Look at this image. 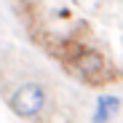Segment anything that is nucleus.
<instances>
[{"mask_svg":"<svg viewBox=\"0 0 123 123\" xmlns=\"http://www.w3.org/2000/svg\"><path fill=\"white\" fill-rule=\"evenodd\" d=\"M64 64L67 70L80 78L83 83H99L105 80L107 72H110V64H107V56L102 54L99 48H91V46H72L70 54H64Z\"/></svg>","mask_w":123,"mask_h":123,"instance_id":"obj_1","label":"nucleus"},{"mask_svg":"<svg viewBox=\"0 0 123 123\" xmlns=\"http://www.w3.org/2000/svg\"><path fill=\"white\" fill-rule=\"evenodd\" d=\"M46 102H48V94H46V88L40 86V83H22L11 94L8 107H11V112L16 118L32 120V118H37L40 112H43Z\"/></svg>","mask_w":123,"mask_h":123,"instance_id":"obj_2","label":"nucleus"},{"mask_svg":"<svg viewBox=\"0 0 123 123\" xmlns=\"http://www.w3.org/2000/svg\"><path fill=\"white\" fill-rule=\"evenodd\" d=\"M120 107H123L120 96L99 94L96 96V107H94V123H110L115 118V112H120Z\"/></svg>","mask_w":123,"mask_h":123,"instance_id":"obj_3","label":"nucleus"}]
</instances>
